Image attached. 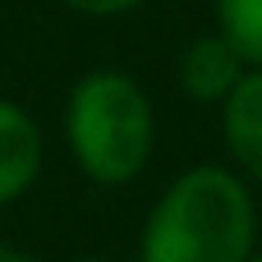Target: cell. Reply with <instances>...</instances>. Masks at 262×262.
<instances>
[{
    "label": "cell",
    "instance_id": "ba28073f",
    "mask_svg": "<svg viewBox=\"0 0 262 262\" xmlns=\"http://www.w3.org/2000/svg\"><path fill=\"white\" fill-rule=\"evenodd\" d=\"M0 262H37L32 253H23V249H14V244H5L0 239Z\"/></svg>",
    "mask_w": 262,
    "mask_h": 262
},
{
    "label": "cell",
    "instance_id": "5b68a950",
    "mask_svg": "<svg viewBox=\"0 0 262 262\" xmlns=\"http://www.w3.org/2000/svg\"><path fill=\"white\" fill-rule=\"evenodd\" d=\"M37 175H41V129L18 101L0 97V207L18 203L37 184Z\"/></svg>",
    "mask_w": 262,
    "mask_h": 262
},
{
    "label": "cell",
    "instance_id": "8992f818",
    "mask_svg": "<svg viewBox=\"0 0 262 262\" xmlns=\"http://www.w3.org/2000/svg\"><path fill=\"white\" fill-rule=\"evenodd\" d=\"M212 28H221L239 55L262 69V0H212Z\"/></svg>",
    "mask_w": 262,
    "mask_h": 262
},
{
    "label": "cell",
    "instance_id": "277c9868",
    "mask_svg": "<svg viewBox=\"0 0 262 262\" xmlns=\"http://www.w3.org/2000/svg\"><path fill=\"white\" fill-rule=\"evenodd\" d=\"M221 143L226 166H235L253 189H262V69H249L244 83L221 101Z\"/></svg>",
    "mask_w": 262,
    "mask_h": 262
},
{
    "label": "cell",
    "instance_id": "9c48e42d",
    "mask_svg": "<svg viewBox=\"0 0 262 262\" xmlns=\"http://www.w3.org/2000/svg\"><path fill=\"white\" fill-rule=\"evenodd\" d=\"M74 262H111V258H97V253H83V258H74Z\"/></svg>",
    "mask_w": 262,
    "mask_h": 262
},
{
    "label": "cell",
    "instance_id": "52a82bcc",
    "mask_svg": "<svg viewBox=\"0 0 262 262\" xmlns=\"http://www.w3.org/2000/svg\"><path fill=\"white\" fill-rule=\"evenodd\" d=\"M69 14H83V18H120V14H134L143 9L147 0H60Z\"/></svg>",
    "mask_w": 262,
    "mask_h": 262
},
{
    "label": "cell",
    "instance_id": "3957f363",
    "mask_svg": "<svg viewBox=\"0 0 262 262\" xmlns=\"http://www.w3.org/2000/svg\"><path fill=\"white\" fill-rule=\"evenodd\" d=\"M249 69H253V64L239 55V46H235L221 28H207V32H198V37L184 41V51H180V60H175V83H180V92H184L189 101L221 111V101L244 83Z\"/></svg>",
    "mask_w": 262,
    "mask_h": 262
},
{
    "label": "cell",
    "instance_id": "7a4b0ae2",
    "mask_svg": "<svg viewBox=\"0 0 262 262\" xmlns=\"http://www.w3.org/2000/svg\"><path fill=\"white\" fill-rule=\"evenodd\" d=\"M64 143L92 184L120 189L138 180L157 152V111L147 88L124 69H88L64 101Z\"/></svg>",
    "mask_w": 262,
    "mask_h": 262
},
{
    "label": "cell",
    "instance_id": "6da1fadb",
    "mask_svg": "<svg viewBox=\"0 0 262 262\" xmlns=\"http://www.w3.org/2000/svg\"><path fill=\"white\" fill-rule=\"evenodd\" d=\"M253 184L221 161L180 170L152 203L138 262H249L258 249Z\"/></svg>",
    "mask_w": 262,
    "mask_h": 262
},
{
    "label": "cell",
    "instance_id": "30bf717a",
    "mask_svg": "<svg viewBox=\"0 0 262 262\" xmlns=\"http://www.w3.org/2000/svg\"><path fill=\"white\" fill-rule=\"evenodd\" d=\"M249 262H262V244H258V249H253V258H249Z\"/></svg>",
    "mask_w": 262,
    "mask_h": 262
}]
</instances>
